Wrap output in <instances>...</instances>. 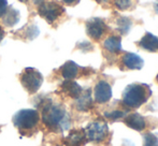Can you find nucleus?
Masks as SVG:
<instances>
[{
    "label": "nucleus",
    "instance_id": "1",
    "mask_svg": "<svg viewBox=\"0 0 158 146\" xmlns=\"http://www.w3.org/2000/svg\"><path fill=\"white\" fill-rule=\"evenodd\" d=\"M42 120L50 129H63L68 126V117L60 105L53 104L48 101L42 109Z\"/></svg>",
    "mask_w": 158,
    "mask_h": 146
},
{
    "label": "nucleus",
    "instance_id": "2",
    "mask_svg": "<svg viewBox=\"0 0 158 146\" xmlns=\"http://www.w3.org/2000/svg\"><path fill=\"white\" fill-rule=\"evenodd\" d=\"M148 89L146 86L140 84L129 85L123 95V102L129 107H139L143 104L148 97Z\"/></svg>",
    "mask_w": 158,
    "mask_h": 146
},
{
    "label": "nucleus",
    "instance_id": "3",
    "mask_svg": "<svg viewBox=\"0 0 158 146\" xmlns=\"http://www.w3.org/2000/svg\"><path fill=\"white\" fill-rule=\"evenodd\" d=\"M39 121V113L35 110H21L13 116V124L19 130H30Z\"/></svg>",
    "mask_w": 158,
    "mask_h": 146
},
{
    "label": "nucleus",
    "instance_id": "4",
    "mask_svg": "<svg viewBox=\"0 0 158 146\" xmlns=\"http://www.w3.org/2000/svg\"><path fill=\"white\" fill-rule=\"evenodd\" d=\"M22 85L24 86L26 90L30 94H35L39 90L41 87L42 82H43V77L42 74L39 71L32 68H27L25 71L22 73L21 76Z\"/></svg>",
    "mask_w": 158,
    "mask_h": 146
},
{
    "label": "nucleus",
    "instance_id": "5",
    "mask_svg": "<svg viewBox=\"0 0 158 146\" xmlns=\"http://www.w3.org/2000/svg\"><path fill=\"white\" fill-rule=\"evenodd\" d=\"M38 12L48 23L55 22L64 13V8L55 2H42L38 6Z\"/></svg>",
    "mask_w": 158,
    "mask_h": 146
},
{
    "label": "nucleus",
    "instance_id": "6",
    "mask_svg": "<svg viewBox=\"0 0 158 146\" xmlns=\"http://www.w3.org/2000/svg\"><path fill=\"white\" fill-rule=\"evenodd\" d=\"M86 138L89 141H94V142H100L102 141L108 134V126L104 121L98 120L94 121L85 130Z\"/></svg>",
    "mask_w": 158,
    "mask_h": 146
},
{
    "label": "nucleus",
    "instance_id": "7",
    "mask_svg": "<svg viewBox=\"0 0 158 146\" xmlns=\"http://www.w3.org/2000/svg\"><path fill=\"white\" fill-rule=\"evenodd\" d=\"M112 97V89L109 83L100 81L95 87V100L98 103H106Z\"/></svg>",
    "mask_w": 158,
    "mask_h": 146
},
{
    "label": "nucleus",
    "instance_id": "8",
    "mask_svg": "<svg viewBox=\"0 0 158 146\" xmlns=\"http://www.w3.org/2000/svg\"><path fill=\"white\" fill-rule=\"evenodd\" d=\"M106 30V25L103 21L100 18H92L86 24V31L88 36L95 40H98L101 38Z\"/></svg>",
    "mask_w": 158,
    "mask_h": 146
},
{
    "label": "nucleus",
    "instance_id": "9",
    "mask_svg": "<svg viewBox=\"0 0 158 146\" xmlns=\"http://www.w3.org/2000/svg\"><path fill=\"white\" fill-rule=\"evenodd\" d=\"M85 140H86L85 130H72L64 139V142L66 146H81L85 142Z\"/></svg>",
    "mask_w": 158,
    "mask_h": 146
},
{
    "label": "nucleus",
    "instance_id": "10",
    "mask_svg": "<svg viewBox=\"0 0 158 146\" xmlns=\"http://www.w3.org/2000/svg\"><path fill=\"white\" fill-rule=\"evenodd\" d=\"M123 63L128 69L140 70L144 65L143 59L133 53H127L123 56Z\"/></svg>",
    "mask_w": 158,
    "mask_h": 146
},
{
    "label": "nucleus",
    "instance_id": "11",
    "mask_svg": "<svg viewBox=\"0 0 158 146\" xmlns=\"http://www.w3.org/2000/svg\"><path fill=\"white\" fill-rule=\"evenodd\" d=\"M139 45L148 52H156L158 51V38L150 32H146L145 36L140 40Z\"/></svg>",
    "mask_w": 158,
    "mask_h": 146
},
{
    "label": "nucleus",
    "instance_id": "12",
    "mask_svg": "<svg viewBox=\"0 0 158 146\" xmlns=\"http://www.w3.org/2000/svg\"><path fill=\"white\" fill-rule=\"evenodd\" d=\"M125 124L129 128L138 130V131L143 130L144 128H145V120H144V118L141 115L137 114V113L127 116L125 119Z\"/></svg>",
    "mask_w": 158,
    "mask_h": 146
},
{
    "label": "nucleus",
    "instance_id": "13",
    "mask_svg": "<svg viewBox=\"0 0 158 146\" xmlns=\"http://www.w3.org/2000/svg\"><path fill=\"white\" fill-rule=\"evenodd\" d=\"M61 89L64 90V92H66L68 96L72 97V98H79L80 95L82 94V88L79 84H77L75 82L71 81V79H67L66 82H64V84L61 85Z\"/></svg>",
    "mask_w": 158,
    "mask_h": 146
},
{
    "label": "nucleus",
    "instance_id": "14",
    "mask_svg": "<svg viewBox=\"0 0 158 146\" xmlns=\"http://www.w3.org/2000/svg\"><path fill=\"white\" fill-rule=\"evenodd\" d=\"M77 99V100L75 105H77V109L79 111H87L93 105V100H92V97H90L89 90H87L85 92H82L79 98Z\"/></svg>",
    "mask_w": 158,
    "mask_h": 146
},
{
    "label": "nucleus",
    "instance_id": "15",
    "mask_svg": "<svg viewBox=\"0 0 158 146\" xmlns=\"http://www.w3.org/2000/svg\"><path fill=\"white\" fill-rule=\"evenodd\" d=\"M79 67L73 61H67L61 68V74L66 79H72L77 75Z\"/></svg>",
    "mask_w": 158,
    "mask_h": 146
},
{
    "label": "nucleus",
    "instance_id": "16",
    "mask_svg": "<svg viewBox=\"0 0 158 146\" xmlns=\"http://www.w3.org/2000/svg\"><path fill=\"white\" fill-rule=\"evenodd\" d=\"M106 50H108L111 53H117L122 50V42L119 37H109L108 39H106L103 43Z\"/></svg>",
    "mask_w": 158,
    "mask_h": 146
},
{
    "label": "nucleus",
    "instance_id": "17",
    "mask_svg": "<svg viewBox=\"0 0 158 146\" xmlns=\"http://www.w3.org/2000/svg\"><path fill=\"white\" fill-rule=\"evenodd\" d=\"M19 21V13L17 12L15 9L10 8L9 10L6 11L3 15V23L4 25L9 26V27H12V26L16 25Z\"/></svg>",
    "mask_w": 158,
    "mask_h": 146
},
{
    "label": "nucleus",
    "instance_id": "18",
    "mask_svg": "<svg viewBox=\"0 0 158 146\" xmlns=\"http://www.w3.org/2000/svg\"><path fill=\"white\" fill-rule=\"evenodd\" d=\"M117 25H118V29L122 31V34H126V32H128L129 28H130L131 23L128 18H126V17H122V18L117 22Z\"/></svg>",
    "mask_w": 158,
    "mask_h": 146
},
{
    "label": "nucleus",
    "instance_id": "19",
    "mask_svg": "<svg viewBox=\"0 0 158 146\" xmlns=\"http://www.w3.org/2000/svg\"><path fill=\"white\" fill-rule=\"evenodd\" d=\"M144 146H158V139L152 133H146L144 136Z\"/></svg>",
    "mask_w": 158,
    "mask_h": 146
},
{
    "label": "nucleus",
    "instance_id": "20",
    "mask_svg": "<svg viewBox=\"0 0 158 146\" xmlns=\"http://www.w3.org/2000/svg\"><path fill=\"white\" fill-rule=\"evenodd\" d=\"M115 4H116V6L119 10H127V9H129L131 6L132 1L131 0H116Z\"/></svg>",
    "mask_w": 158,
    "mask_h": 146
},
{
    "label": "nucleus",
    "instance_id": "21",
    "mask_svg": "<svg viewBox=\"0 0 158 146\" xmlns=\"http://www.w3.org/2000/svg\"><path fill=\"white\" fill-rule=\"evenodd\" d=\"M124 116H125V113L122 112V111H113V112H110V113H106V118H110V119H112V120L122 118V117H124Z\"/></svg>",
    "mask_w": 158,
    "mask_h": 146
},
{
    "label": "nucleus",
    "instance_id": "22",
    "mask_svg": "<svg viewBox=\"0 0 158 146\" xmlns=\"http://www.w3.org/2000/svg\"><path fill=\"white\" fill-rule=\"evenodd\" d=\"M8 9V1L6 0H0V17H2Z\"/></svg>",
    "mask_w": 158,
    "mask_h": 146
},
{
    "label": "nucleus",
    "instance_id": "23",
    "mask_svg": "<svg viewBox=\"0 0 158 146\" xmlns=\"http://www.w3.org/2000/svg\"><path fill=\"white\" fill-rule=\"evenodd\" d=\"M3 37H4V30H3V28L0 26V41L3 39Z\"/></svg>",
    "mask_w": 158,
    "mask_h": 146
},
{
    "label": "nucleus",
    "instance_id": "24",
    "mask_svg": "<svg viewBox=\"0 0 158 146\" xmlns=\"http://www.w3.org/2000/svg\"><path fill=\"white\" fill-rule=\"evenodd\" d=\"M63 1L67 4H71V3H74V2L79 1V0H63Z\"/></svg>",
    "mask_w": 158,
    "mask_h": 146
},
{
    "label": "nucleus",
    "instance_id": "25",
    "mask_svg": "<svg viewBox=\"0 0 158 146\" xmlns=\"http://www.w3.org/2000/svg\"><path fill=\"white\" fill-rule=\"evenodd\" d=\"M155 10H156V12H157V14H158V2L156 3V6H155Z\"/></svg>",
    "mask_w": 158,
    "mask_h": 146
},
{
    "label": "nucleus",
    "instance_id": "26",
    "mask_svg": "<svg viewBox=\"0 0 158 146\" xmlns=\"http://www.w3.org/2000/svg\"><path fill=\"white\" fill-rule=\"evenodd\" d=\"M109 1V0H98V2H106Z\"/></svg>",
    "mask_w": 158,
    "mask_h": 146
},
{
    "label": "nucleus",
    "instance_id": "27",
    "mask_svg": "<svg viewBox=\"0 0 158 146\" xmlns=\"http://www.w3.org/2000/svg\"><path fill=\"white\" fill-rule=\"evenodd\" d=\"M19 1H21V2H26L27 0H19Z\"/></svg>",
    "mask_w": 158,
    "mask_h": 146
}]
</instances>
